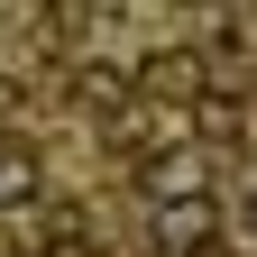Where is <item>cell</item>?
<instances>
[{
	"label": "cell",
	"mask_w": 257,
	"mask_h": 257,
	"mask_svg": "<svg viewBox=\"0 0 257 257\" xmlns=\"http://www.w3.org/2000/svg\"><path fill=\"white\" fill-rule=\"evenodd\" d=\"M138 193H147V202H175V193H211V166H202L193 147H166L156 166H138Z\"/></svg>",
	"instance_id": "obj_3"
},
{
	"label": "cell",
	"mask_w": 257,
	"mask_h": 257,
	"mask_svg": "<svg viewBox=\"0 0 257 257\" xmlns=\"http://www.w3.org/2000/svg\"><path fill=\"white\" fill-rule=\"evenodd\" d=\"M128 83H138L147 101H202V92H211V64H202V46H156Z\"/></svg>",
	"instance_id": "obj_2"
},
{
	"label": "cell",
	"mask_w": 257,
	"mask_h": 257,
	"mask_svg": "<svg viewBox=\"0 0 257 257\" xmlns=\"http://www.w3.org/2000/svg\"><path fill=\"white\" fill-rule=\"evenodd\" d=\"M0 110H10V74H0Z\"/></svg>",
	"instance_id": "obj_6"
},
{
	"label": "cell",
	"mask_w": 257,
	"mask_h": 257,
	"mask_svg": "<svg viewBox=\"0 0 257 257\" xmlns=\"http://www.w3.org/2000/svg\"><path fill=\"white\" fill-rule=\"evenodd\" d=\"M220 239V193H175V202H156V248L166 257H202Z\"/></svg>",
	"instance_id": "obj_1"
},
{
	"label": "cell",
	"mask_w": 257,
	"mask_h": 257,
	"mask_svg": "<svg viewBox=\"0 0 257 257\" xmlns=\"http://www.w3.org/2000/svg\"><path fill=\"white\" fill-rule=\"evenodd\" d=\"M37 147H28V138H0V211H28V202H37Z\"/></svg>",
	"instance_id": "obj_4"
},
{
	"label": "cell",
	"mask_w": 257,
	"mask_h": 257,
	"mask_svg": "<svg viewBox=\"0 0 257 257\" xmlns=\"http://www.w3.org/2000/svg\"><path fill=\"white\" fill-rule=\"evenodd\" d=\"M128 92H138V83H128L119 64H74V101H83V110H101V119H110Z\"/></svg>",
	"instance_id": "obj_5"
}]
</instances>
